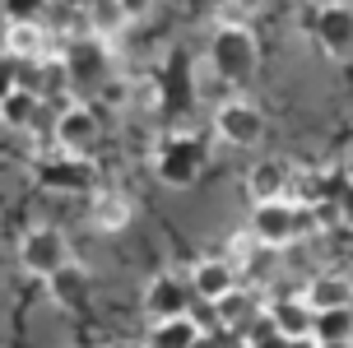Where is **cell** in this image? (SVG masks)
<instances>
[{
    "mask_svg": "<svg viewBox=\"0 0 353 348\" xmlns=\"http://www.w3.org/2000/svg\"><path fill=\"white\" fill-rule=\"evenodd\" d=\"M210 149L195 130H163L154 144V176H159L168 191H186L195 186V176L205 172Z\"/></svg>",
    "mask_w": 353,
    "mask_h": 348,
    "instance_id": "cell-1",
    "label": "cell"
},
{
    "mask_svg": "<svg viewBox=\"0 0 353 348\" xmlns=\"http://www.w3.org/2000/svg\"><path fill=\"white\" fill-rule=\"evenodd\" d=\"M210 61L228 84H247L256 65H261V47H256V33H251L247 23H214V37H210Z\"/></svg>",
    "mask_w": 353,
    "mask_h": 348,
    "instance_id": "cell-2",
    "label": "cell"
},
{
    "mask_svg": "<svg viewBox=\"0 0 353 348\" xmlns=\"http://www.w3.org/2000/svg\"><path fill=\"white\" fill-rule=\"evenodd\" d=\"M61 56H65V70H70V88H79V93H93V88H103L112 79V47L98 33L65 37Z\"/></svg>",
    "mask_w": 353,
    "mask_h": 348,
    "instance_id": "cell-3",
    "label": "cell"
},
{
    "mask_svg": "<svg viewBox=\"0 0 353 348\" xmlns=\"http://www.w3.org/2000/svg\"><path fill=\"white\" fill-rule=\"evenodd\" d=\"M70 260H74L70 242H65V232L52 227V223H37L19 237V269L28 278H42V283H47L56 269H65Z\"/></svg>",
    "mask_w": 353,
    "mask_h": 348,
    "instance_id": "cell-4",
    "label": "cell"
},
{
    "mask_svg": "<svg viewBox=\"0 0 353 348\" xmlns=\"http://www.w3.org/2000/svg\"><path fill=\"white\" fill-rule=\"evenodd\" d=\"M52 139L61 154L93 158L98 144H103V121H98V112L88 103H70V107H61V116L52 121Z\"/></svg>",
    "mask_w": 353,
    "mask_h": 348,
    "instance_id": "cell-5",
    "label": "cell"
},
{
    "mask_svg": "<svg viewBox=\"0 0 353 348\" xmlns=\"http://www.w3.org/2000/svg\"><path fill=\"white\" fill-rule=\"evenodd\" d=\"M302 23L312 28V37L321 42V52L330 56V61H349L353 56V5L349 0H325Z\"/></svg>",
    "mask_w": 353,
    "mask_h": 348,
    "instance_id": "cell-6",
    "label": "cell"
},
{
    "mask_svg": "<svg viewBox=\"0 0 353 348\" xmlns=\"http://www.w3.org/2000/svg\"><path fill=\"white\" fill-rule=\"evenodd\" d=\"M37 181H42L47 191H56V195H93L98 191V163L56 149L52 158L37 163Z\"/></svg>",
    "mask_w": 353,
    "mask_h": 348,
    "instance_id": "cell-7",
    "label": "cell"
},
{
    "mask_svg": "<svg viewBox=\"0 0 353 348\" xmlns=\"http://www.w3.org/2000/svg\"><path fill=\"white\" fill-rule=\"evenodd\" d=\"M265 130H270V125H265V112L242 103V98L214 107V135L223 139V144H232V149H256L265 139Z\"/></svg>",
    "mask_w": 353,
    "mask_h": 348,
    "instance_id": "cell-8",
    "label": "cell"
},
{
    "mask_svg": "<svg viewBox=\"0 0 353 348\" xmlns=\"http://www.w3.org/2000/svg\"><path fill=\"white\" fill-rule=\"evenodd\" d=\"M228 260L237 265V274H242V283L247 288H265L270 278L279 274V246H265L256 232H237V237H228Z\"/></svg>",
    "mask_w": 353,
    "mask_h": 348,
    "instance_id": "cell-9",
    "label": "cell"
},
{
    "mask_svg": "<svg viewBox=\"0 0 353 348\" xmlns=\"http://www.w3.org/2000/svg\"><path fill=\"white\" fill-rule=\"evenodd\" d=\"M191 302H195V288L191 278L163 269L144 283V316L149 320H176V316H191Z\"/></svg>",
    "mask_w": 353,
    "mask_h": 348,
    "instance_id": "cell-10",
    "label": "cell"
},
{
    "mask_svg": "<svg viewBox=\"0 0 353 348\" xmlns=\"http://www.w3.org/2000/svg\"><path fill=\"white\" fill-rule=\"evenodd\" d=\"M191 288H195V302H223L232 288H242V274H237V265L228 256H205V260L191 265Z\"/></svg>",
    "mask_w": 353,
    "mask_h": 348,
    "instance_id": "cell-11",
    "label": "cell"
},
{
    "mask_svg": "<svg viewBox=\"0 0 353 348\" xmlns=\"http://www.w3.org/2000/svg\"><path fill=\"white\" fill-rule=\"evenodd\" d=\"M293 172H298V167H293L288 158H261V163L247 172V195L256 200V205H265V200H288Z\"/></svg>",
    "mask_w": 353,
    "mask_h": 348,
    "instance_id": "cell-12",
    "label": "cell"
},
{
    "mask_svg": "<svg viewBox=\"0 0 353 348\" xmlns=\"http://www.w3.org/2000/svg\"><path fill=\"white\" fill-rule=\"evenodd\" d=\"M56 33L47 23H5V56L14 61H47L56 56Z\"/></svg>",
    "mask_w": 353,
    "mask_h": 348,
    "instance_id": "cell-13",
    "label": "cell"
},
{
    "mask_svg": "<svg viewBox=\"0 0 353 348\" xmlns=\"http://www.w3.org/2000/svg\"><path fill=\"white\" fill-rule=\"evenodd\" d=\"M159 93H163V107H191L195 103V65L186 61L181 52H172L168 56V65H159Z\"/></svg>",
    "mask_w": 353,
    "mask_h": 348,
    "instance_id": "cell-14",
    "label": "cell"
},
{
    "mask_svg": "<svg viewBox=\"0 0 353 348\" xmlns=\"http://www.w3.org/2000/svg\"><path fill=\"white\" fill-rule=\"evenodd\" d=\"M130 218H135L130 195H121V191H93V200H88V223L98 227V232H125Z\"/></svg>",
    "mask_w": 353,
    "mask_h": 348,
    "instance_id": "cell-15",
    "label": "cell"
},
{
    "mask_svg": "<svg viewBox=\"0 0 353 348\" xmlns=\"http://www.w3.org/2000/svg\"><path fill=\"white\" fill-rule=\"evenodd\" d=\"M37 116H42V93H33V88H5V98H0V121H5V130H33Z\"/></svg>",
    "mask_w": 353,
    "mask_h": 348,
    "instance_id": "cell-16",
    "label": "cell"
},
{
    "mask_svg": "<svg viewBox=\"0 0 353 348\" xmlns=\"http://www.w3.org/2000/svg\"><path fill=\"white\" fill-rule=\"evenodd\" d=\"M270 316H274V330L288 334V339H312V325H316V311L307 307V297H274L270 302Z\"/></svg>",
    "mask_w": 353,
    "mask_h": 348,
    "instance_id": "cell-17",
    "label": "cell"
},
{
    "mask_svg": "<svg viewBox=\"0 0 353 348\" xmlns=\"http://www.w3.org/2000/svg\"><path fill=\"white\" fill-rule=\"evenodd\" d=\"M307 307L312 311H339V307H353V278L344 274H316L307 283Z\"/></svg>",
    "mask_w": 353,
    "mask_h": 348,
    "instance_id": "cell-18",
    "label": "cell"
},
{
    "mask_svg": "<svg viewBox=\"0 0 353 348\" xmlns=\"http://www.w3.org/2000/svg\"><path fill=\"white\" fill-rule=\"evenodd\" d=\"M47 293H52L56 307H65V311H79L88 302V269L84 265H65V269H56L52 278H47Z\"/></svg>",
    "mask_w": 353,
    "mask_h": 348,
    "instance_id": "cell-19",
    "label": "cell"
},
{
    "mask_svg": "<svg viewBox=\"0 0 353 348\" xmlns=\"http://www.w3.org/2000/svg\"><path fill=\"white\" fill-rule=\"evenodd\" d=\"M256 311H261V297H256V288H247V283H242V288H232L223 302H214V316H219V325H232V334L242 330V325H247Z\"/></svg>",
    "mask_w": 353,
    "mask_h": 348,
    "instance_id": "cell-20",
    "label": "cell"
},
{
    "mask_svg": "<svg viewBox=\"0 0 353 348\" xmlns=\"http://www.w3.org/2000/svg\"><path fill=\"white\" fill-rule=\"evenodd\" d=\"M312 339H316V344H353V307H339V311H316Z\"/></svg>",
    "mask_w": 353,
    "mask_h": 348,
    "instance_id": "cell-21",
    "label": "cell"
},
{
    "mask_svg": "<svg viewBox=\"0 0 353 348\" xmlns=\"http://www.w3.org/2000/svg\"><path fill=\"white\" fill-rule=\"evenodd\" d=\"M205 325H195L191 316H176V320H154V330H149V344H163V348H191L200 339Z\"/></svg>",
    "mask_w": 353,
    "mask_h": 348,
    "instance_id": "cell-22",
    "label": "cell"
},
{
    "mask_svg": "<svg viewBox=\"0 0 353 348\" xmlns=\"http://www.w3.org/2000/svg\"><path fill=\"white\" fill-rule=\"evenodd\" d=\"M52 0H5V23H47Z\"/></svg>",
    "mask_w": 353,
    "mask_h": 348,
    "instance_id": "cell-23",
    "label": "cell"
},
{
    "mask_svg": "<svg viewBox=\"0 0 353 348\" xmlns=\"http://www.w3.org/2000/svg\"><path fill=\"white\" fill-rule=\"evenodd\" d=\"M256 14V0H219V23H247Z\"/></svg>",
    "mask_w": 353,
    "mask_h": 348,
    "instance_id": "cell-24",
    "label": "cell"
},
{
    "mask_svg": "<svg viewBox=\"0 0 353 348\" xmlns=\"http://www.w3.org/2000/svg\"><path fill=\"white\" fill-rule=\"evenodd\" d=\"M149 10H154V0H121L125 23H144V19H149Z\"/></svg>",
    "mask_w": 353,
    "mask_h": 348,
    "instance_id": "cell-25",
    "label": "cell"
},
{
    "mask_svg": "<svg viewBox=\"0 0 353 348\" xmlns=\"http://www.w3.org/2000/svg\"><path fill=\"white\" fill-rule=\"evenodd\" d=\"M335 209H339V223H353V172H349V181H344V191H339Z\"/></svg>",
    "mask_w": 353,
    "mask_h": 348,
    "instance_id": "cell-26",
    "label": "cell"
},
{
    "mask_svg": "<svg viewBox=\"0 0 353 348\" xmlns=\"http://www.w3.org/2000/svg\"><path fill=\"white\" fill-rule=\"evenodd\" d=\"M256 348H288V334H270V339H261Z\"/></svg>",
    "mask_w": 353,
    "mask_h": 348,
    "instance_id": "cell-27",
    "label": "cell"
},
{
    "mask_svg": "<svg viewBox=\"0 0 353 348\" xmlns=\"http://www.w3.org/2000/svg\"><path fill=\"white\" fill-rule=\"evenodd\" d=\"M288 348H316V339H288Z\"/></svg>",
    "mask_w": 353,
    "mask_h": 348,
    "instance_id": "cell-28",
    "label": "cell"
},
{
    "mask_svg": "<svg viewBox=\"0 0 353 348\" xmlns=\"http://www.w3.org/2000/svg\"><path fill=\"white\" fill-rule=\"evenodd\" d=\"M316 348H353V344H316Z\"/></svg>",
    "mask_w": 353,
    "mask_h": 348,
    "instance_id": "cell-29",
    "label": "cell"
},
{
    "mask_svg": "<svg viewBox=\"0 0 353 348\" xmlns=\"http://www.w3.org/2000/svg\"><path fill=\"white\" fill-rule=\"evenodd\" d=\"M144 348H163V344H144Z\"/></svg>",
    "mask_w": 353,
    "mask_h": 348,
    "instance_id": "cell-30",
    "label": "cell"
}]
</instances>
